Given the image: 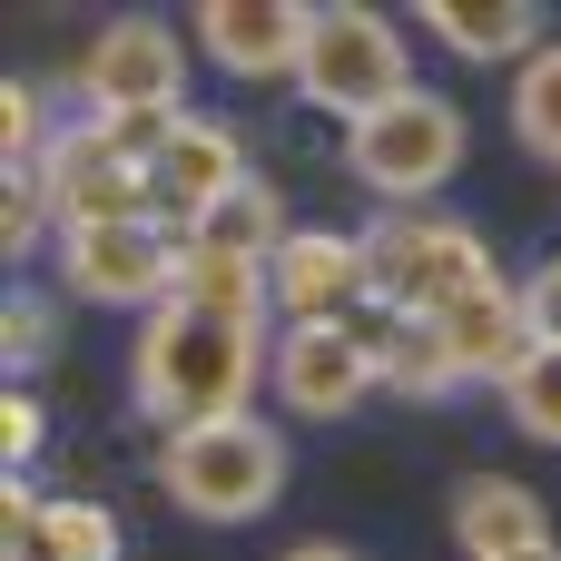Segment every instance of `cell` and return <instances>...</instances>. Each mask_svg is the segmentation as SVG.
Returning a JSON list of instances; mask_svg holds the SVG:
<instances>
[{
  "mask_svg": "<svg viewBox=\"0 0 561 561\" xmlns=\"http://www.w3.org/2000/svg\"><path fill=\"white\" fill-rule=\"evenodd\" d=\"M276 335L266 325H227V316H197V306H158L138 335H128V404L168 434H197V424H227L256 404V375H266Z\"/></svg>",
  "mask_w": 561,
  "mask_h": 561,
  "instance_id": "6da1fadb",
  "label": "cell"
},
{
  "mask_svg": "<svg viewBox=\"0 0 561 561\" xmlns=\"http://www.w3.org/2000/svg\"><path fill=\"white\" fill-rule=\"evenodd\" d=\"M158 493L187 513V523H256L286 503V434L266 414H227V424H197V434H168L158 444Z\"/></svg>",
  "mask_w": 561,
  "mask_h": 561,
  "instance_id": "7a4b0ae2",
  "label": "cell"
},
{
  "mask_svg": "<svg viewBox=\"0 0 561 561\" xmlns=\"http://www.w3.org/2000/svg\"><path fill=\"white\" fill-rule=\"evenodd\" d=\"M463 148H473L463 108L444 89H404L394 108H375V118L345 128V178L365 197H385V217H404V207H434L463 178Z\"/></svg>",
  "mask_w": 561,
  "mask_h": 561,
  "instance_id": "3957f363",
  "label": "cell"
},
{
  "mask_svg": "<svg viewBox=\"0 0 561 561\" xmlns=\"http://www.w3.org/2000/svg\"><path fill=\"white\" fill-rule=\"evenodd\" d=\"M404 89H424V79H414L404 30H394L385 10H365V0H316L306 59H296V99H306V108H325L335 128H355V118L394 108Z\"/></svg>",
  "mask_w": 561,
  "mask_h": 561,
  "instance_id": "277c9868",
  "label": "cell"
},
{
  "mask_svg": "<svg viewBox=\"0 0 561 561\" xmlns=\"http://www.w3.org/2000/svg\"><path fill=\"white\" fill-rule=\"evenodd\" d=\"M365 256H375V296L394 306V316H454L463 296H483L503 266H493V247L463 227V217H444V207H404V217H375L365 227Z\"/></svg>",
  "mask_w": 561,
  "mask_h": 561,
  "instance_id": "5b68a950",
  "label": "cell"
},
{
  "mask_svg": "<svg viewBox=\"0 0 561 561\" xmlns=\"http://www.w3.org/2000/svg\"><path fill=\"white\" fill-rule=\"evenodd\" d=\"M178 256H187V237L168 227V217H128V227H79V237H59V286L79 296V306H108V316H158L168 296H178Z\"/></svg>",
  "mask_w": 561,
  "mask_h": 561,
  "instance_id": "8992f818",
  "label": "cell"
},
{
  "mask_svg": "<svg viewBox=\"0 0 561 561\" xmlns=\"http://www.w3.org/2000/svg\"><path fill=\"white\" fill-rule=\"evenodd\" d=\"M79 99H89V118H118V108H178V99H187V39H178L158 10H118V20H99V39L79 49Z\"/></svg>",
  "mask_w": 561,
  "mask_h": 561,
  "instance_id": "52a82bcc",
  "label": "cell"
},
{
  "mask_svg": "<svg viewBox=\"0 0 561 561\" xmlns=\"http://www.w3.org/2000/svg\"><path fill=\"white\" fill-rule=\"evenodd\" d=\"M30 187L49 197L59 237H79V227H128V217H158V178H148V168H128V158L99 138V118H69V128L49 138V158H39V178H30Z\"/></svg>",
  "mask_w": 561,
  "mask_h": 561,
  "instance_id": "ba28073f",
  "label": "cell"
},
{
  "mask_svg": "<svg viewBox=\"0 0 561 561\" xmlns=\"http://www.w3.org/2000/svg\"><path fill=\"white\" fill-rule=\"evenodd\" d=\"M266 385H276V404H286V414H306V424H345V414L385 385V365H375L345 325H276Z\"/></svg>",
  "mask_w": 561,
  "mask_h": 561,
  "instance_id": "9c48e42d",
  "label": "cell"
},
{
  "mask_svg": "<svg viewBox=\"0 0 561 561\" xmlns=\"http://www.w3.org/2000/svg\"><path fill=\"white\" fill-rule=\"evenodd\" d=\"M266 276H276V325H345L375 296V256L355 227H296Z\"/></svg>",
  "mask_w": 561,
  "mask_h": 561,
  "instance_id": "30bf717a",
  "label": "cell"
},
{
  "mask_svg": "<svg viewBox=\"0 0 561 561\" xmlns=\"http://www.w3.org/2000/svg\"><path fill=\"white\" fill-rule=\"evenodd\" d=\"M187 20H197V49L227 79H296L306 30H316V0H197Z\"/></svg>",
  "mask_w": 561,
  "mask_h": 561,
  "instance_id": "8fae6325",
  "label": "cell"
},
{
  "mask_svg": "<svg viewBox=\"0 0 561 561\" xmlns=\"http://www.w3.org/2000/svg\"><path fill=\"white\" fill-rule=\"evenodd\" d=\"M148 178H158V217L187 237V227H197V217H217L256 168H247V138H237L227 118H197V108H187V118H178V138H168V158H158Z\"/></svg>",
  "mask_w": 561,
  "mask_h": 561,
  "instance_id": "7c38bea8",
  "label": "cell"
},
{
  "mask_svg": "<svg viewBox=\"0 0 561 561\" xmlns=\"http://www.w3.org/2000/svg\"><path fill=\"white\" fill-rule=\"evenodd\" d=\"M444 523H454V552H463V561H513V552H542V542H552L542 493L513 483V473H463Z\"/></svg>",
  "mask_w": 561,
  "mask_h": 561,
  "instance_id": "4fadbf2b",
  "label": "cell"
},
{
  "mask_svg": "<svg viewBox=\"0 0 561 561\" xmlns=\"http://www.w3.org/2000/svg\"><path fill=\"white\" fill-rule=\"evenodd\" d=\"M463 385H513V365L533 355V316H523V276H493L483 296H463L454 316H434Z\"/></svg>",
  "mask_w": 561,
  "mask_h": 561,
  "instance_id": "5bb4252c",
  "label": "cell"
},
{
  "mask_svg": "<svg viewBox=\"0 0 561 561\" xmlns=\"http://www.w3.org/2000/svg\"><path fill=\"white\" fill-rule=\"evenodd\" d=\"M414 20H424L454 59H483V69H493V59H513V69H523V59L552 39L533 0H424Z\"/></svg>",
  "mask_w": 561,
  "mask_h": 561,
  "instance_id": "9a60e30c",
  "label": "cell"
},
{
  "mask_svg": "<svg viewBox=\"0 0 561 561\" xmlns=\"http://www.w3.org/2000/svg\"><path fill=\"white\" fill-rule=\"evenodd\" d=\"M178 306L227 316V325H266V335H276V276H266L256 256L197 247V237H187V256H178Z\"/></svg>",
  "mask_w": 561,
  "mask_h": 561,
  "instance_id": "2e32d148",
  "label": "cell"
},
{
  "mask_svg": "<svg viewBox=\"0 0 561 561\" xmlns=\"http://www.w3.org/2000/svg\"><path fill=\"white\" fill-rule=\"evenodd\" d=\"M197 247H227V256H256V266H276V247L296 237V217H286V197H276V178H247L217 217H197L187 227Z\"/></svg>",
  "mask_w": 561,
  "mask_h": 561,
  "instance_id": "e0dca14e",
  "label": "cell"
},
{
  "mask_svg": "<svg viewBox=\"0 0 561 561\" xmlns=\"http://www.w3.org/2000/svg\"><path fill=\"white\" fill-rule=\"evenodd\" d=\"M20 561H118V513L59 493V503L39 513V533H30V552H20Z\"/></svg>",
  "mask_w": 561,
  "mask_h": 561,
  "instance_id": "ac0fdd59",
  "label": "cell"
},
{
  "mask_svg": "<svg viewBox=\"0 0 561 561\" xmlns=\"http://www.w3.org/2000/svg\"><path fill=\"white\" fill-rule=\"evenodd\" d=\"M513 138L561 168V39H542V49L513 69Z\"/></svg>",
  "mask_w": 561,
  "mask_h": 561,
  "instance_id": "d6986e66",
  "label": "cell"
},
{
  "mask_svg": "<svg viewBox=\"0 0 561 561\" xmlns=\"http://www.w3.org/2000/svg\"><path fill=\"white\" fill-rule=\"evenodd\" d=\"M49 89H30V79H0V168H10V187H30L39 178V158H49Z\"/></svg>",
  "mask_w": 561,
  "mask_h": 561,
  "instance_id": "ffe728a7",
  "label": "cell"
},
{
  "mask_svg": "<svg viewBox=\"0 0 561 561\" xmlns=\"http://www.w3.org/2000/svg\"><path fill=\"white\" fill-rule=\"evenodd\" d=\"M385 385H394V394H424V404H444V394L463 385V365H454L444 325H424V316H414V325L394 335V355H385Z\"/></svg>",
  "mask_w": 561,
  "mask_h": 561,
  "instance_id": "44dd1931",
  "label": "cell"
},
{
  "mask_svg": "<svg viewBox=\"0 0 561 561\" xmlns=\"http://www.w3.org/2000/svg\"><path fill=\"white\" fill-rule=\"evenodd\" d=\"M503 414H513L533 444H552V454H561V345H533V355L513 365V385H503Z\"/></svg>",
  "mask_w": 561,
  "mask_h": 561,
  "instance_id": "7402d4cb",
  "label": "cell"
},
{
  "mask_svg": "<svg viewBox=\"0 0 561 561\" xmlns=\"http://www.w3.org/2000/svg\"><path fill=\"white\" fill-rule=\"evenodd\" d=\"M0 355H10V375L59 355V316H49V296H20V286H10V306H0Z\"/></svg>",
  "mask_w": 561,
  "mask_h": 561,
  "instance_id": "603a6c76",
  "label": "cell"
},
{
  "mask_svg": "<svg viewBox=\"0 0 561 561\" xmlns=\"http://www.w3.org/2000/svg\"><path fill=\"white\" fill-rule=\"evenodd\" d=\"M39 434H49L39 394H30V385H10V394H0V454H10V473H20V463L39 454Z\"/></svg>",
  "mask_w": 561,
  "mask_h": 561,
  "instance_id": "cb8c5ba5",
  "label": "cell"
},
{
  "mask_svg": "<svg viewBox=\"0 0 561 561\" xmlns=\"http://www.w3.org/2000/svg\"><path fill=\"white\" fill-rule=\"evenodd\" d=\"M523 316H533V345H561V256L523 276Z\"/></svg>",
  "mask_w": 561,
  "mask_h": 561,
  "instance_id": "d4e9b609",
  "label": "cell"
},
{
  "mask_svg": "<svg viewBox=\"0 0 561 561\" xmlns=\"http://www.w3.org/2000/svg\"><path fill=\"white\" fill-rule=\"evenodd\" d=\"M39 227H59V217H49V197H39V187H10V207H0V247H10V256H30V247H39Z\"/></svg>",
  "mask_w": 561,
  "mask_h": 561,
  "instance_id": "484cf974",
  "label": "cell"
},
{
  "mask_svg": "<svg viewBox=\"0 0 561 561\" xmlns=\"http://www.w3.org/2000/svg\"><path fill=\"white\" fill-rule=\"evenodd\" d=\"M286 561H355V552H335V542H296Z\"/></svg>",
  "mask_w": 561,
  "mask_h": 561,
  "instance_id": "4316f807",
  "label": "cell"
},
{
  "mask_svg": "<svg viewBox=\"0 0 561 561\" xmlns=\"http://www.w3.org/2000/svg\"><path fill=\"white\" fill-rule=\"evenodd\" d=\"M513 561H561V542H542V552H513Z\"/></svg>",
  "mask_w": 561,
  "mask_h": 561,
  "instance_id": "83f0119b",
  "label": "cell"
}]
</instances>
